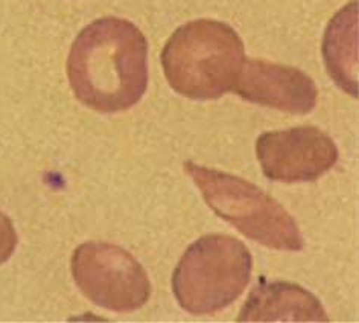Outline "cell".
Returning a JSON list of instances; mask_svg holds the SVG:
<instances>
[{"label":"cell","mask_w":359,"mask_h":323,"mask_svg":"<svg viewBox=\"0 0 359 323\" xmlns=\"http://www.w3.org/2000/svg\"><path fill=\"white\" fill-rule=\"evenodd\" d=\"M67 77L76 100L88 109L130 110L148 88L147 37L127 19H97L72 43Z\"/></svg>","instance_id":"cell-1"},{"label":"cell","mask_w":359,"mask_h":323,"mask_svg":"<svg viewBox=\"0 0 359 323\" xmlns=\"http://www.w3.org/2000/svg\"><path fill=\"white\" fill-rule=\"evenodd\" d=\"M245 60L244 41L230 25L198 19L180 26L161 51L169 86L189 100H218L233 92Z\"/></svg>","instance_id":"cell-2"},{"label":"cell","mask_w":359,"mask_h":323,"mask_svg":"<svg viewBox=\"0 0 359 323\" xmlns=\"http://www.w3.org/2000/svg\"><path fill=\"white\" fill-rule=\"evenodd\" d=\"M253 272V258L242 241L212 233L187 247L172 273V291L194 316L217 314L244 293Z\"/></svg>","instance_id":"cell-3"},{"label":"cell","mask_w":359,"mask_h":323,"mask_svg":"<svg viewBox=\"0 0 359 323\" xmlns=\"http://www.w3.org/2000/svg\"><path fill=\"white\" fill-rule=\"evenodd\" d=\"M184 171L200 187L209 208L242 235L269 249L302 252L299 224L283 206L245 178L186 162Z\"/></svg>","instance_id":"cell-4"},{"label":"cell","mask_w":359,"mask_h":323,"mask_svg":"<svg viewBox=\"0 0 359 323\" xmlns=\"http://www.w3.org/2000/svg\"><path fill=\"white\" fill-rule=\"evenodd\" d=\"M70 268L79 291L101 308L133 312L151 298L145 268L127 250L110 242L90 241L78 246Z\"/></svg>","instance_id":"cell-5"},{"label":"cell","mask_w":359,"mask_h":323,"mask_svg":"<svg viewBox=\"0 0 359 323\" xmlns=\"http://www.w3.org/2000/svg\"><path fill=\"white\" fill-rule=\"evenodd\" d=\"M256 154L265 177L282 183L317 180L339 157L335 142L313 125L260 134Z\"/></svg>","instance_id":"cell-6"},{"label":"cell","mask_w":359,"mask_h":323,"mask_svg":"<svg viewBox=\"0 0 359 323\" xmlns=\"http://www.w3.org/2000/svg\"><path fill=\"white\" fill-rule=\"evenodd\" d=\"M233 92L248 103L292 114L311 113L318 100L316 81L303 70L255 58L244 60Z\"/></svg>","instance_id":"cell-7"},{"label":"cell","mask_w":359,"mask_h":323,"mask_svg":"<svg viewBox=\"0 0 359 323\" xmlns=\"http://www.w3.org/2000/svg\"><path fill=\"white\" fill-rule=\"evenodd\" d=\"M238 322H330L321 302L292 282H268L251 290Z\"/></svg>","instance_id":"cell-8"},{"label":"cell","mask_w":359,"mask_h":323,"mask_svg":"<svg viewBox=\"0 0 359 323\" xmlns=\"http://www.w3.org/2000/svg\"><path fill=\"white\" fill-rule=\"evenodd\" d=\"M323 57L337 84L358 98V0L330 20L323 41Z\"/></svg>","instance_id":"cell-9"},{"label":"cell","mask_w":359,"mask_h":323,"mask_svg":"<svg viewBox=\"0 0 359 323\" xmlns=\"http://www.w3.org/2000/svg\"><path fill=\"white\" fill-rule=\"evenodd\" d=\"M17 247V232L11 218L0 212V264L11 258Z\"/></svg>","instance_id":"cell-10"}]
</instances>
